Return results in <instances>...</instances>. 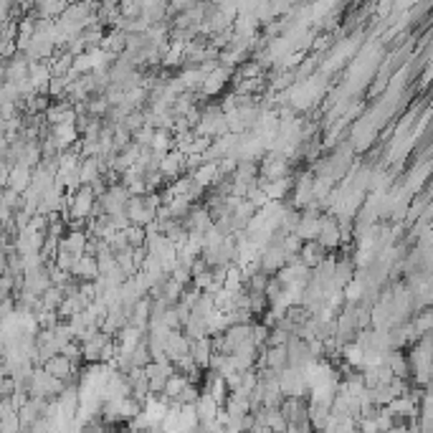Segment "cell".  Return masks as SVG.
Here are the masks:
<instances>
[{
  "instance_id": "obj_7",
  "label": "cell",
  "mask_w": 433,
  "mask_h": 433,
  "mask_svg": "<svg viewBox=\"0 0 433 433\" xmlns=\"http://www.w3.org/2000/svg\"><path fill=\"white\" fill-rule=\"evenodd\" d=\"M71 279L76 282H97L99 271H97V258L94 256H82L71 269Z\"/></svg>"
},
{
  "instance_id": "obj_12",
  "label": "cell",
  "mask_w": 433,
  "mask_h": 433,
  "mask_svg": "<svg viewBox=\"0 0 433 433\" xmlns=\"http://www.w3.org/2000/svg\"><path fill=\"white\" fill-rule=\"evenodd\" d=\"M122 234H125L127 243H129L132 249H142V246H145V241H147V231H145L142 225H127Z\"/></svg>"
},
{
  "instance_id": "obj_11",
  "label": "cell",
  "mask_w": 433,
  "mask_h": 433,
  "mask_svg": "<svg viewBox=\"0 0 433 433\" xmlns=\"http://www.w3.org/2000/svg\"><path fill=\"white\" fill-rule=\"evenodd\" d=\"M190 177L203 188V190H208L210 185L218 180V162H203V165H198L195 170H193Z\"/></svg>"
},
{
  "instance_id": "obj_2",
  "label": "cell",
  "mask_w": 433,
  "mask_h": 433,
  "mask_svg": "<svg viewBox=\"0 0 433 433\" xmlns=\"http://www.w3.org/2000/svg\"><path fill=\"white\" fill-rule=\"evenodd\" d=\"M307 406H309V400L304 398H284L282 406H279V413H282V418L286 421V425L309 423Z\"/></svg>"
},
{
  "instance_id": "obj_19",
  "label": "cell",
  "mask_w": 433,
  "mask_h": 433,
  "mask_svg": "<svg viewBox=\"0 0 433 433\" xmlns=\"http://www.w3.org/2000/svg\"><path fill=\"white\" fill-rule=\"evenodd\" d=\"M284 433H314V431H312V425L309 423H297V425H286V431Z\"/></svg>"
},
{
  "instance_id": "obj_14",
  "label": "cell",
  "mask_w": 433,
  "mask_h": 433,
  "mask_svg": "<svg viewBox=\"0 0 433 433\" xmlns=\"http://www.w3.org/2000/svg\"><path fill=\"white\" fill-rule=\"evenodd\" d=\"M0 433H21V421L16 410L0 413Z\"/></svg>"
},
{
  "instance_id": "obj_1",
  "label": "cell",
  "mask_w": 433,
  "mask_h": 433,
  "mask_svg": "<svg viewBox=\"0 0 433 433\" xmlns=\"http://www.w3.org/2000/svg\"><path fill=\"white\" fill-rule=\"evenodd\" d=\"M292 162L284 158L282 152H264L261 160H258V177L264 183H276V180H284V177H292Z\"/></svg>"
},
{
  "instance_id": "obj_4",
  "label": "cell",
  "mask_w": 433,
  "mask_h": 433,
  "mask_svg": "<svg viewBox=\"0 0 433 433\" xmlns=\"http://www.w3.org/2000/svg\"><path fill=\"white\" fill-rule=\"evenodd\" d=\"M327 256H330V251H325L317 241H301V249L297 253V264H301L309 271H314Z\"/></svg>"
},
{
  "instance_id": "obj_17",
  "label": "cell",
  "mask_w": 433,
  "mask_h": 433,
  "mask_svg": "<svg viewBox=\"0 0 433 433\" xmlns=\"http://www.w3.org/2000/svg\"><path fill=\"white\" fill-rule=\"evenodd\" d=\"M170 279H173V282H177L180 284V286H193V276H190V269H185V267H180V264H175V267L170 269Z\"/></svg>"
},
{
  "instance_id": "obj_3",
  "label": "cell",
  "mask_w": 433,
  "mask_h": 433,
  "mask_svg": "<svg viewBox=\"0 0 433 433\" xmlns=\"http://www.w3.org/2000/svg\"><path fill=\"white\" fill-rule=\"evenodd\" d=\"M43 373L51 375V378H56V380H61V383H69L71 380V375L79 373V365H74L69 358H64V355H53V358H49L46 362H43Z\"/></svg>"
},
{
  "instance_id": "obj_8",
  "label": "cell",
  "mask_w": 433,
  "mask_h": 433,
  "mask_svg": "<svg viewBox=\"0 0 433 433\" xmlns=\"http://www.w3.org/2000/svg\"><path fill=\"white\" fill-rule=\"evenodd\" d=\"M76 175H79V183L82 185H92L97 183L104 173H101V162L99 158H84L79 162V170H76Z\"/></svg>"
},
{
  "instance_id": "obj_16",
  "label": "cell",
  "mask_w": 433,
  "mask_h": 433,
  "mask_svg": "<svg viewBox=\"0 0 433 433\" xmlns=\"http://www.w3.org/2000/svg\"><path fill=\"white\" fill-rule=\"evenodd\" d=\"M264 421H267V425L271 428V433H284V431H286V421L282 418L279 408H276V410H264Z\"/></svg>"
},
{
  "instance_id": "obj_10",
  "label": "cell",
  "mask_w": 433,
  "mask_h": 433,
  "mask_svg": "<svg viewBox=\"0 0 433 433\" xmlns=\"http://www.w3.org/2000/svg\"><path fill=\"white\" fill-rule=\"evenodd\" d=\"M188 355H190V360L200 367V370H208L210 355H213V350H210L208 337H203V340L190 342V350H188Z\"/></svg>"
},
{
  "instance_id": "obj_13",
  "label": "cell",
  "mask_w": 433,
  "mask_h": 433,
  "mask_svg": "<svg viewBox=\"0 0 433 433\" xmlns=\"http://www.w3.org/2000/svg\"><path fill=\"white\" fill-rule=\"evenodd\" d=\"M129 362H132V367H145L147 362H152L150 360V350H147V337H142L140 345L132 350V355H129Z\"/></svg>"
},
{
  "instance_id": "obj_5",
  "label": "cell",
  "mask_w": 433,
  "mask_h": 433,
  "mask_svg": "<svg viewBox=\"0 0 433 433\" xmlns=\"http://www.w3.org/2000/svg\"><path fill=\"white\" fill-rule=\"evenodd\" d=\"M185 228H188V234H195V236H203L206 231H210L213 228V218H210V213L200 203H195L190 208V213L185 216Z\"/></svg>"
},
{
  "instance_id": "obj_18",
  "label": "cell",
  "mask_w": 433,
  "mask_h": 433,
  "mask_svg": "<svg viewBox=\"0 0 433 433\" xmlns=\"http://www.w3.org/2000/svg\"><path fill=\"white\" fill-rule=\"evenodd\" d=\"M79 433H107V425L101 423L99 416H94L92 421H86V425L79 428Z\"/></svg>"
},
{
  "instance_id": "obj_9",
  "label": "cell",
  "mask_w": 433,
  "mask_h": 433,
  "mask_svg": "<svg viewBox=\"0 0 433 433\" xmlns=\"http://www.w3.org/2000/svg\"><path fill=\"white\" fill-rule=\"evenodd\" d=\"M264 367L279 375L282 370L289 367V358H286V347H267L264 352Z\"/></svg>"
},
{
  "instance_id": "obj_15",
  "label": "cell",
  "mask_w": 433,
  "mask_h": 433,
  "mask_svg": "<svg viewBox=\"0 0 433 433\" xmlns=\"http://www.w3.org/2000/svg\"><path fill=\"white\" fill-rule=\"evenodd\" d=\"M292 334L282 330V327H271L269 330V337H267V347H286V342H289Z\"/></svg>"
},
{
  "instance_id": "obj_6",
  "label": "cell",
  "mask_w": 433,
  "mask_h": 433,
  "mask_svg": "<svg viewBox=\"0 0 433 433\" xmlns=\"http://www.w3.org/2000/svg\"><path fill=\"white\" fill-rule=\"evenodd\" d=\"M112 342H114V337L97 332L92 340H86L82 345V360H86V362H101V352L107 350Z\"/></svg>"
}]
</instances>
